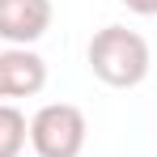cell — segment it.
<instances>
[{
  "label": "cell",
  "instance_id": "obj_5",
  "mask_svg": "<svg viewBox=\"0 0 157 157\" xmlns=\"http://www.w3.org/2000/svg\"><path fill=\"white\" fill-rule=\"evenodd\" d=\"M30 140V123L13 102H0V157H17Z\"/></svg>",
  "mask_w": 157,
  "mask_h": 157
},
{
  "label": "cell",
  "instance_id": "obj_2",
  "mask_svg": "<svg viewBox=\"0 0 157 157\" xmlns=\"http://www.w3.org/2000/svg\"><path fill=\"white\" fill-rule=\"evenodd\" d=\"M85 110L72 102H47L30 119V149L38 157H81L85 153Z\"/></svg>",
  "mask_w": 157,
  "mask_h": 157
},
{
  "label": "cell",
  "instance_id": "obj_4",
  "mask_svg": "<svg viewBox=\"0 0 157 157\" xmlns=\"http://www.w3.org/2000/svg\"><path fill=\"white\" fill-rule=\"evenodd\" d=\"M51 30V0H0V38L9 47H30Z\"/></svg>",
  "mask_w": 157,
  "mask_h": 157
},
{
  "label": "cell",
  "instance_id": "obj_3",
  "mask_svg": "<svg viewBox=\"0 0 157 157\" xmlns=\"http://www.w3.org/2000/svg\"><path fill=\"white\" fill-rule=\"evenodd\" d=\"M47 85V59L30 47H9L0 51V98H34Z\"/></svg>",
  "mask_w": 157,
  "mask_h": 157
},
{
  "label": "cell",
  "instance_id": "obj_6",
  "mask_svg": "<svg viewBox=\"0 0 157 157\" xmlns=\"http://www.w3.org/2000/svg\"><path fill=\"white\" fill-rule=\"evenodd\" d=\"M123 9H132L136 17H157V0H119Z\"/></svg>",
  "mask_w": 157,
  "mask_h": 157
},
{
  "label": "cell",
  "instance_id": "obj_1",
  "mask_svg": "<svg viewBox=\"0 0 157 157\" xmlns=\"http://www.w3.org/2000/svg\"><path fill=\"white\" fill-rule=\"evenodd\" d=\"M85 59H89V72L102 85H110V89H136L153 68L149 43L128 26H102L89 38Z\"/></svg>",
  "mask_w": 157,
  "mask_h": 157
}]
</instances>
